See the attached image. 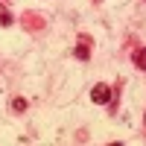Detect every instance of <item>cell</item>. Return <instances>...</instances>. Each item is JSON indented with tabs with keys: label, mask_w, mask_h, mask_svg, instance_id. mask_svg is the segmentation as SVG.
Instances as JSON below:
<instances>
[{
	"label": "cell",
	"mask_w": 146,
	"mask_h": 146,
	"mask_svg": "<svg viewBox=\"0 0 146 146\" xmlns=\"http://www.w3.org/2000/svg\"><path fill=\"white\" fill-rule=\"evenodd\" d=\"M91 100H94L96 105H105L108 100H111V88H108L105 82H100V85H94V91H91Z\"/></svg>",
	"instance_id": "6da1fadb"
},
{
	"label": "cell",
	"mask_w": 146,
	"mask_h": 146,
	"mask_svg": "<svg viewBox=\"0 0 146 146\" xmlns=\"http://www.w3.org/2000/svg\"><path fill=\"white\" fill-rule=\"evenodd\" d=\"M88 56H91V41H88V35H82V38H79V47H76V58L85 62Z\"/></svg>",
	"instance_id": "7a4b0ae2"
},
{
	"label": "cell",
	"mask_w": 146,
	"mask_h": 146,
	"mask_svg": "<svg viewBox=\"0 0 146 146\" xmlns=\"http://www.w3.org/2000/svg\"><path fill=\"white\" fill-rule=\"evenodd\" d=\"M131 62H135L140 70H146V47H140V50H135V56H131Z\"/></svg>",
	"instance_id": "3957f363"
},
{
	"label": "cell",
	"mask_w": 146,
	"mask_h": 146,
	"mask_svg": "<svg viewBox=\"0 0 146 146\" xmlns=\"http://www.w3.org/2000/svg\"><path fill=\"white\" fill-rule=\"evenodd\" d=\"M12 108H15V111H23V108H27V100H21V96L12 100Z\"/></svg>",
	"instance_id": "277c9868"
},
{
	"label": "cell",
	"mask_w": 146,
	"mask_h": 146,
	"mask_svg": "<svg viewBox=\"0 0 146 146\" xmlns=\"http://www.w3.org/2000/svg\"><path fill=\"white\" fill-rule=\"evenodd\" d=\"M108 146H123V143H108Z\"/></svg>",
	"instance_id": "5b68a950"
},
{
	"label": "cell",
	"mask_w": 146,
	"mask_h": 146,
	"mask_svg": "<svg viewBox=\"0 0 146 146\" xmlns=\"http://www.w3.org/2000/svg\"><path fill=\"white\" fill-rule=\"evenodd\" d=\"M143 120H146V117H143Z\"/></svg>",
	"instance_id": "8992f818"
}]
</instances>
